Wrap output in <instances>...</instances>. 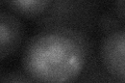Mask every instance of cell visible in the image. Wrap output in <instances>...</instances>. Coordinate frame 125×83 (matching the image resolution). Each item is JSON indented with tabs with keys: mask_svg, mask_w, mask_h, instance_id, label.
Here are the masks:
<instances>
[{
	"mask_svg": "<svg viewBox=\"0 0 125 83\" xmlns=\"http://www.w3.org/2000/svg\"><path fill=\"white\" fill-rule=\"evenodd\" d=\"M88 59V43L67 28L43 31L29 39L23 53L26 73L40 83H71Z\"/></svg>",
	"mask_w": 125,
	"mask_h": 83,
	"instance_id": "1",
	"label": "cell"
},
{
	"mask_svg": "<svg viewBox=\"0 0 125 83\" xmlns=\"http://www.w3.org/2000/svg\"><path fill=\"white\" fill-rule=\"evenodd\" d=\"M100 56L109 74L125 81V29L114 31L103 39Z\"/></svg>",
	"mask_w": 125,
	"mask_h": 83,
	"instance_id": "2",
	"label": "cell"
},
{
	"mask_svg": "<svg viewBox=\"0 0 125 83\" xmlns=\"http://www.w3.org/2000/svg\"><path fill=\"white\" fill-rule=\"evenodd\" d=\"M23 26L17 16L10 11H0V58L5 59L21 44Z\"/></svg>",
	"mask_w": 125,
	"mask_h": 83,
	"instance_id": "3",
	"label": "cell"
},
{
	"mask_svg": "<svg viewBox=\"0 0 125 83\" xmlns=\"http://www.w3.org/2000/svg\"><path fill=\"white\" fill-rule=\"evenodd\" d=\"M6 4L20 15L36 17L48 9L51 2L46 0H20V1L17 0V1H10Z\"/></svg>",
	"mask_w": 125,
	"mask_h": 83,
	"instance_id": "4",
	"label": "cell"
},
{
	"mask_svg": "<svg viewBox=\"0 0 125 83\" xmlns=\"http://www.w3.org/2000/svg\"><path fill=\"white\" fill-rule=\"evenodd\" d=\"M31 79L20 72H10L2 75L0 83H33Z\"/></svg>",
	"mask_w": 125,
	"mask_h": 83,
	"instance_id": "5",
	"label": "cell"
}]
</instances>
